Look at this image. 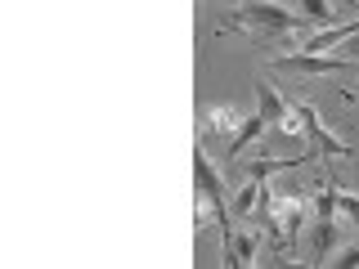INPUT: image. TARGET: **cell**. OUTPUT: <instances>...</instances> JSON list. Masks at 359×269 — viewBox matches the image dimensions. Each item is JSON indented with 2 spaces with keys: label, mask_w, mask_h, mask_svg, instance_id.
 <instances>
[{
  "label": "cell",
  "mask_w": 359,
  "mask_h": 269,
  "mask_svg": "<svg viewBox=\"0 0 359 269\" xmlns=\"http://www.w3.org/2000/svg\"><path fill=\"white\" fill-rule=\"evenodd\" d=\"M261 216L269 224V238L278 251H297L301 224H306V188H278L261 198Z\"/></svg>",
  "instance_id": "cell-1"
},
{
  "label": "cell",
  "mask_w": 359,
  "mask_h": 269,
  "mask_svg": "<svg viewBox=\"0 0 359 269\" xmlns=\"http://www.w3.org/2000/svg\"><path fill=\"white\" fill-rule=\"evenodd\" d=\"M306 14H292L283 5H269V0H243L229 14L224 32H301L306 27Z\"/></svg>",
  "instance_id": "cell-2"
},
{
  "label": "cell",
  "mask_w": 359,
  "mask_h": 269,
  "mask_svg": "<svg viewBox=\"0 0 359 269\" xmlns=\"http://www.w3.org/2000/svg\"><path fill=\"white\" fill-rule=\"evenodd\" d=\"M274 67H283V72H301V76H341V72H351V67H359V63L355 59H332V54L297 50V54H278Z\"/></svg>",
  "instance_id": "cell-3"
},
{
  "label": "cell",
  "mask_w": 359,
  "mask_h": 269,
  "mask_svg": "<svg viewBox=\"0 0 359 269\" xmlns=\"http://www.w3.org/2000/svg\"><path fill=\"white\" fill-rule=\"evenodd\" d=\"M247 112L233 108V104H211L202 108V134H216V139H233V134L243 130Z\"/></svg>",
  "instance_id": "cell-4"
},
{
  "label": "cell",
  "mask_w": 359,
  "mask_h": 269,
  "mask_svg": "<svg viewBox=\"0 0 359 269\" xmlns=\"http://www.w3.org/2000/svg\"><path fill=\"white\" fill-rule=\"evenodd\" d=\"M301 108V117H306V130H310V144L314 149H323V157H351V149H346L337 134L323 126V117H319V108L314 104H297Z\"/></svg>",
  "instance_id": "cell-5"
},
{
  "label": "cell",
  "mask_w": 359,
  "mask_h": 269,
  "mask_svg": "<svg viewBox=\"0 0 359 269\" xmlns=\"http://www.w3.org/2000/svg\"><path fill=\"white\" fill-rule=\"evenodd\" d=\"M194 179H198V193H207L211 202H220V207H224V175L211 166V157H207L202 144H198V153H194Z\"/></svg>",
  "instance_id": "cell-6"
},
{
  "label": "cell",
  "mask_w": 359,
  "mask_h": 269,
  "mask_svg": "<svg viewBox=\"0 0 359 269\" xmlns=\"http://www.w3.org/2000/svg\"><path fill=\"white\" fill-rule=\"evenodd\" d=\"M261 198H265V179H252V175H247V184L229 202V216L233 220H252L256 211H261Z\"/></svg>",
  "instance_id": "cell-7"
},
{
  "label": "cell",
  "mask_w": 359,
  "mask_h": 269,
  "mask_svg": "<svg viewBox=\"0 0 359 269\" xmlns=\"http://www.w3.org/2000/svg\"><path fill=\"white\" fill-rule=\"evenodd\" d=\"M292 5H297L310 22H319V27H337L341 14L351 9V5H341V0H292Z\"/></svg>",
  "instance_id": "cell-8"
},
{
  "label": "cell",
  "mask_w": 359,
  "mask_h": 269,
  "mask_svg": "<svg viewBox=\"0 0 359 269\" xmlns=\"http://www.w3.org/2000/svg\"><path fill=\"white\" fill-rule=\"evenodd\" d=\"M310 153H292V157H256V162H247V175L252 179H269L278 171H287V166H301Z\"/></svg>",
  "instance_id": "cell-9"
},
{
  "label": "cell",
  "mask_w": 359,
  "mask_h": 269,
  "mask_svg": "<svg viewBox=\"0 0 359 269\" xmlns=\"http://www.w3.org/2000/svg\"><path fill=\"white\" fill-rule=\"evenodd\" d=\"M265 130H269V121L261 117V112H252V117L243 121V130H238V134L229 139V157H243V149H247V144H256V139H261Z\"/></svg>",
  "instance_id": "cell-10"
},
{
  "label": "cell",
  "mask_w": 359,
  "mask_h": 269,
  "mask_svg": "<svg viewBox=\"0 0 359 269\" xmlns=\"http://www.w3.org/2000/svg\"><path fill=\"white\" fill-rule=\"evenodd\" d=\"M256 251H261V233H256V229L233 233V261H238V265H252Z\"/></svg>",
  "instance_id": "cell-11"
},
{
  "label": "cell",
  "mask_w": 359,
  "mask_h": 269,
  "mask_svg": "<svg viewBox=\"0 0 359 269\" xmlns=\"http://www.w3.org/2000/svg\"><path fill=\"white\" fill-rule=\"evenodd\" d=\"M337 220H341V224H355V229H359V193L337 188Z\"/></svg>",
  "instance_id": "cell-12"
},
{
  "label": "cell",
  "mask_w": 359,
  "mask_h": 269,
  "mask_svg": "<svg viewBox=\"0 0 359 269\" xmlns=\"http://www.w3.org/2000/svg\"><path fill=\"white\" fill-rule=\"evenodd\" d=\"M346 59L359 63V32H355V36H346Z\"/></svg>",
  "instance_id": "cell-13"
}]
</instances>
